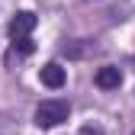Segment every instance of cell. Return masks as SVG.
Masks as SVG:
<instances>
[{
    "label": "cell",
    "instance_id": "obj_1",
    "mask_svg": "<svg viewBox=\"0 0 135 135\" xmlns=\"http://www.w3.org/2000/svg\"><path fill=\"white\" fill-rule=\"evenodd\" d=\"M68 113H71L68 100H45V103L36 106V126L39 129H55L68 119Z\"/></svg>",
    "mask_w": 135,
    "mask_h": 135
},
{
    "label": "cell",
    "instance_id": "obj_2",
    "mask_svg": "<svg viewBox=\"0 0 135 135\" xmlns=\"http://www.w3.org/2000/svg\"><path fill=\"white\" fill-rule=\"evenodd\" d=\"M36 13H29V10H23V13H16L13 20H10V36L13 39H29V32L36 29Z\"/></svg>",
    "mask_w": 135,
    "mask_h": 135
},
{
    "label": "cell",
    "instance_id": "obj_3",
    "mask_svg": "<svg viewBox=\"0 0 135 135\" xmlns=\"http://www.w3.org/2000/svg\"><path fill=\"white\" fill-rule=\"evenodd\" d=\"M39 80L45 84V87H52V90H58V87H64V68L58 64V61H48L42 71H39Z\"/></svg>",
    "mask_w": 135,
    "mask_h": 135
},
{
    "label": "cell",
    "instance_id": "obj_4",
    "mask_svg": "<svg viewBox=\"0 0 135 135\" xmlns=\"http://www.w3.org/2000/svg\"><path fill=\"white\" fill-rule=\"evenodd\" d=\"M93 80H97L100 90H116V87L122 84V71H119V68H113V64H106V68H100V71H97Z\"/></svg>",
    "mask_w": 135,
    "mask_h": 135
},
{
    "label": "cell",
    "instance_id": "obj_5",
    "mask_svg": "<svg viewBox=\"0 0 135 135\" xmlns=\"http://www.w3.org/2000/svg\"><path fill=\"white\" fill-rule=\"evenodd\" d=\"M13 52H20V55H32V52H36V45H32V39H16V42H13Z\"/></svg>",
    "mask_w": 135,
    "mask_h": 135
},
{
    "label": "cell",
    "instance_id": "obj_6",
    "mask_svg": "<svg viewBox=\"0 0 135 135\" xmlns=\"http://www.w3.org/2000/svg\"><path fill=\"white\" fill-rule=\"evenodd\" d=\"M80 135H103V129H100V126H84Z\"/></svg>",
    "mask_w": 135,
    "mask_h": 135
},
{
    "label": "cell",
    "instance_id": "obj_7",
    "mask_svg": "<svg viewBox=\"0 0 135 135\" xmlns=\"http://www.w3.org/2000/svg\"><path fill=\"white\" fill-rule=\"evenodd\" d=\"M132 135H135V132H132Z\"/></svg>",
    "mask_w": 135,
    "mask_h": 135
}]
</instances>
